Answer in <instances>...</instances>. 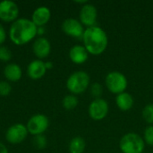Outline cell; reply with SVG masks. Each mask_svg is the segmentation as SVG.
Instances as JSON below:
<instances>
[{
    "label": "cell",
    "instance_id": "4fadbf2b",
    "mask_svg": "<svg viewBox=\"0 0 153 153\" xmlns=\"http://www.w3.org/2000/svg\"><path fill=\"white\" fill-rule=\"evenodd\" d=\"M47 68L45 65V62L40 59L33 60L30 63L27 68V74L29 77L32 80H39L42 78L46 74Z\"/></svg>",
    "mask_w": 153,
    "mask_h": 153
},
{
    "label": "cell",
    "instance_id": "9c48e42d",
    "mask_svg": "<svg viewBox=\"0 0 153 153\" xmlns=\"http://www.w3.org/2000/svg\"><path fill=\"white\" fill-rule=\"evenodd\" d=\"M98 18V11L95 5L88 3L82 6L79 14V21L81 23L87 28L96 25V21Z\"/></svg>",
    "mask_w": 153,
    "mask_h": 153
},
{
    "label": "cell",
    "instance_id": "8992f818",
    "mask_svg": "<svg viewBox=\"0 0 153 153\" xmlns=\"http://www.w3.org/2000/svg\"><path fill=\"white\" fill-rule=\"evenodd\" d=\"M109 111L108 103L106 100L100 98V99H94L91 104L89 105L88 112L89 116L91 119L95 121H100L104 119Z\"/></svg>",
    "mask_w": 153,
    "mask_h": 153
},
{
    "label": "cell",
    "instance_id": "30bf717a",
    "mask_svg": "<svg viewBox=\"0 0 153 153\" xmlns=\"http://www.w3.org/2000/svg\"><path fill=\"white\" fill-rule=\"evenodd\" d=\"M28 134L27 127L22 124H15L8 128L5 134V139L9 143L18 144L25 140Z\"/></svg>",
    "mask_w": 153,
    "mask_h": 153
},
{
    "label": "cell",
    "instance_id": "f1b7e54d",
    "mask_svg": "<svg viewBox=\"0 0 153 153\" xmlns=\"http://www.w3.org/2000/svg\"><path fill=\"white\" fill-rule=\"evenodd\" d=\"M45 65H46V68H47V69H50V68L53 67L52 62H46V63H45Z\"/></svg>",
    "mask_w": 153,
    "mask_h": 153
},
{
    "label": "cell",
    "instance_id": "ba28073f",
    "mask_svg": "<svg viewBox=\"0 0 153 153\" xmlns=\"http://www.w3.org/2000/svg\"><path fill=\"white\" fill-rule=\"evenodd\" d=\"M62 30L66 35L79 39H82L85 30L81 22L74 18L65 19L62 23Z\"/></svg>",
    "mask_w": 153,
    "mask_h": 153
},
{
    "label": "cell",
    "instance_id": "6da1fadb",
    "mask_svg": "<svg viewBox=\"0 0 153 153\" xmlns=\"http://www.w3.org/2000/svg\"><path fill=\"white\" fill-rule=\"evenodd\" d=\"M83 46L89 54L99 56L105 52L108 44V38L103 29L95 25L86 28L82 36Z\"/></svg>",
    "mask_w": 153,
    "mask_h": 153
},
{
    "label": "cell",
    "instance_id": "7c38bea8",
    "mask_svg": "<svg viewBox=\"0 0 153 153\" xmlns=\"http://www.w3.org/2000/svg\"><path fill=\"white\" fill-rule=\"evenodd\" d=\"M32 49L35 56L41 60L43 58H46L50 54L51 45L48 39L44 37H39L34 41Z\"/></svg>",
    "mask_w": 153,
    "mask_h": 153
},
{
    "label": "cell",
    "instance_id": "3957f363",
    "mask_svg": "<svg viewBox=\"0 0 153 153\" xmlns=\"http://www.w3.org/2000/svg\"><path fill=\"white\" fill-rule=\"evenodd\" d=\"M91 78L88 73L84 71H76L73 73L66 81L68 91L74 95L82 94L90 86Z\"/></svg>",
    "mask_w": 153,
    "mask_h": 153
},
{
    "label": "cell",
    "instance_id": "9a60e30c",
    "mask_svg": "<svg viewBox=\"0 0 153 153\" xmlns=\"http://www.w3.org/2000/svg\"><path fill=\"white\" fill-rule=\"evenodd\" d=\"M69 57L71 61L76 65H82L88 60L89 53L82 45H74L69 50Z\"/></svg>",
    "mask_w": 153,
    "mask_h": 153
},
{
    "label": "cell",
    "instance_id": "603a6c76",
    "mask_svg": "<svg viewBox=\"0 0 153 153\" xmlns=\"http://www.w3.org/2000/svg\"><path fill=\"white\" fill-rule=\"evenodd\" d=\"M33 143L38 149H44L47 146V138L43 134L36 135L33 138Z\"/></svg>",
    "mask_w": 153,
    "mask_h": 153
},
{
    "label": "cell",
    "instance_id": "7402d4cb",
    "mask_svg": "<svg viewBox=\"0 0 153 153\" xmlns=\"http://www.w3.org/2000/svg\"><path fill=\"white\" fill-rule=\"evenodd\" d=\"M143 141L145 144L153 146V125L145 128L143 132Z\"/></svg>",
    "mask_w": 153,
    "mask_h": 153
},
{
    "label": "cell",
    "instance_id": "83f0119b",
    "mask_svg": "<svg viewBox=\"0 0 153 153\" xmlns=\"http://www.w3.org/2000/svg\"><path fill=\"white\" fill-rule=\"evenodd\" d=\"M45 32V30L43 27H39L38 28V31H37V35H41Z\"/></svg>",
    "mask_w": 153,
    "mask_h": 153
},
{
    "label": "cell",
    "instance_id": "cb8c5ba5",
    "mask_svg": "<svg viewBox=\"0 0 153 153\" xmlns=\"http://www.w3.org/2000/svg\"><path fill=\"white\" fill-rule=\"evenodd\" d=\"M12 58V53L6 47H0V60L7 62Z\"/></svg>",
    "mask_w": 153,
    "mask_h": 153
},
{
    "label": "cell",
    "instance_id": "ffe728a7",
    "mask_svg": "<svg viewBox=\"0 0 153 153\" xmlns=\"http://www.w3.org/2000/svg\"><path fill=\"white\" fill-rule=\"evenodd\" d=\"M143 115V118L144 119V121L148 124H150V126L153 125V104H148L146 105L142 112Z\"/></svg>",
    "mask_w": 153,
    "mask_h": 153
},
{
    "label": "cell",
    "instance_id": "8fae6325",
    "mask_svg": "<svg viewBox=\"0 0 153 153\" xmlns=\"http://www.w3.org/2000/svg\"><path fill=\"white\" fill-rule=\"evenodd\" d=\"M19 14L18 5L10 0L0 2V20L4 22H14Z\"/></svg>",
    "mask_w": 153,
    "mask_h": 153
},
{
    "label": "cell",
    "instance_id": "4316f807",
    "mask_svg": "<svg viewBox=\"0 0 153 153\" xmlns=\"http://www.w3.org/2000/svg\"><path fill=\"white\" fill-rule=\"evenodd\" d=\"M0 153H8V150L6 146L0 143Z\"/></svg>",
    "mask_w": 153,
    "mask_h": 153
},
{
    "label": "cell",
    "instance_id": "52a82bcc",
    "mask_svg": "<svg viewBox=\"0 0 153 153\" xmlns=\"http://www.w3.org/2000/svg\"><path fill=\"white\" fill-rule=\"evenodd\" d=\"M49 126V120L48 118L42 114H37L32 116L28 123H27V130L28 133L33 134V135H39L42 134L44 132L47 131Z\"/></svg>",
    "mask_w": 153,
    "mask_h": 153
},
{
    "label": "cell",
    "instance_id": "d4e9b609",
    "mask_svg": "<svg viewBox=\"0 0 153 153\" xmlns=\"http://www.w3.org/2000/svg\"><path fill=\"white\" fill-rule=\"evenodd\" d=\"M12 87L7 82H0V96H7L10 94Z\"/></svg>",
    "mask_w": 153,
    "mask_h": 153
},
{
    "label": "cell",
    "instance_id": "d6986e66",
    "mask_svg": "<svg viewBox=\"0 0 153 153\" xmlns=\"http://www.w3.org/2000/svg\"><path fill=\"white\" fill-rule=\"evenodd\" d=\"M62 103H63V107L65 108V109H66V110H73L78 105V99L74 94L66 95L63 99V102Z\"/></svg>",
    "mask_w": 153,
    "mask_h": 153
},
{
    "label": "cell",
    "instance_id": "44dd1931",
    "mask_svg": "<svg viewBox=\"0 0 153 153\" xmlns=\"http://www.w3.org/2000/svg\"><path fill=\"white\" fill-rule=\"evenodd\" d=\"M103 93V87L100 82H94L91 85V94L94 99H100Z\"/></svg>",
    "mask_w": 153,
    "mask_h": 153
},
{
    "label": "cell",
    "instance_id": "2e32d148",
    "mask_svg": "<svg viewBox=\"0 0 153 153\" xmlns=\"http://www.w3.org/2000/svg\"><path fill=\"white\" fill-rule=\"evenodd\" d=\"M134 103V100L133 96L126 91L120 93L117 95L116 97V104L117 108L122 111L130 110L133 108Z\"/></svg>",
    "mask_w": 153,
    "mask_h": 153
},
{
    "label": "cell",
    "instance_id": "277c9868",
    "mask_svg": "<svg viewBox=\"0 0 153 153\" xmlns=\"http://www.w3.org/2000/svg\"><path fill=\"white\" fill-rule=\"evenodd\" d=\"M119 148L123 153H143L145 148L143 138L135 133H127L119 141Z\"/></svg>",
    "mask_w": 153,
    "mask_h": 153
},
{
    "label": "cell",
    "instance_id": "484cf974",
    "mask_svg": "<svg viewBox=\"0 0 153 153\" xmlns=\"http://www.w3.org/2000/svg\"><path fill=\"white\" fill-rule=\"evenodd\" d=\"M6 39V32L3 25L0 23V45L3 44Z\"/></svg>",
    "mask_w": 153,
    "mask_h": 153
},
{
    "label": "cell",
    "instance_id": "5b68a950",
    "mask_svg": "<svg viewBox=\"0 0 153 153\" xmlns=\"http://www.w3.org/2000/svg\"><path fill=\"white\" fill-rule=\"evenodd\" d=\"M105 84L111 93L118 95L126 91L128 82L124 74L117 71H112L107 74L105 78Z\"/></svg>",
    "mask_w": 153,
    "mask_h": 153
},
{
    "label": "cell",
    "instance_id": "7a4b0ae2",
    "mask_svg": "<svg viewBox=\"0 0 153 153\" xmlns=\"http://www.w3.org/2000/svg\"><path fill=\"white\" fill-rule=\"evenodd\" d=\"M37 31L38 27L31 20L20 18L12 23L9 30V37L15 45L21 46L32 40L37 35Z\"/></svg>",
    "mask_w": 153,
    "mask_h": 153
},
{
    "label": "cell",
    "instance_id": "e0dca14e",
    "mask_svg": "<svg viewBox=\"0 0 153 153\" xmlns=\"http://www.w3.org/2000/svg\"><path fill=\"white\" fill-rule=\"evenodd\" d=\"M4 77L10 82H18L22 74L21 67L17 64H9L4 69Z\"/></svg>",
    "mask_w": 153,
    "mask_h": 153
},
{
    "label": "cell",
    "instance_id": "ac0fdd59",
    "mask_svg": "<svg viewBox=\"0 0 153 153\" xmlns=\"http://www.w3.org/2000/svg\"><path fill=\"white\" fill-rule=\"evenodd\" d=\"M85 147H86L85 141L81 136L74 137L69 143L70 153H83Z\"/></svg>",
    "mask_w": 153,
    "mask_h": 153
},
{
    "label": "cell",
    "instance_id": "5bb4252c",
    "mask_svg": "<svg viewBox=\"0 0 153 153\" xmlns=\"http://www.w3.org/2000/svg\"><path fill=\"white\" fill-rule=\"evenodd\" d=\"M51 17V12L47 6L38 7L32 13L31 21L38 27H43L48 22Z\"/></svg>",
    "mask_w": 153,
    "mask_h": 153
}]
</instances>
